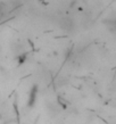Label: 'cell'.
I'll return each mask as SVG.
<instances>
[{
  "mask_svg": "<svg viewBox=\"0 0 116 124\" xmlns=\"http://www.w3.org/2000/svg\"><path fill=\"white\" fill-rule=\"evenodd\" d=\"M37 96H38V85L32 86V89H31L30 93H29V99H27V107H34L35 105V101H37Z\"/></svg>",
  "mask_w": 116,
  "mask_h": 124,
  "instance_id": "1",
  "label": "cell"
},
{
  "mask_svg": "<svg viewBox=\"0 0 116 124\" xmlns=\"http://www.w3.org/2000/svg\"><path fill=\"white\" fill-rule=\"evenodd\" d=\"M26 54H23V55H21V56L17 57V60H18V64H23L25 60H26Z\"/></svg>",
  "mask_w": 116,
  "mask_h": 124,
  "instance_id": "2",
  "label": "cell"
}]
</instances>
